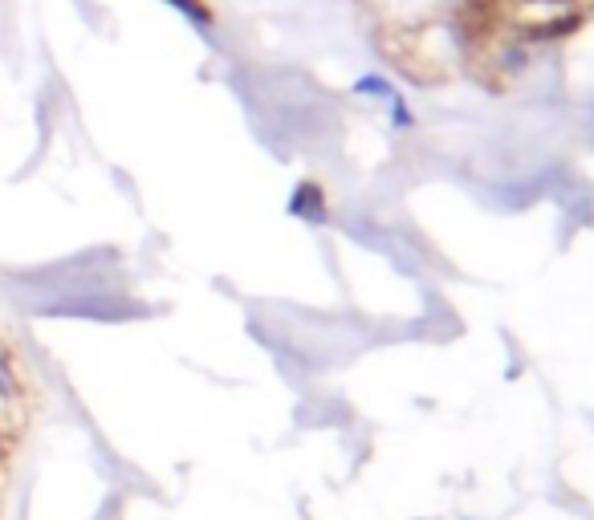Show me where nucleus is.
I'll return each instance as SVG.
<instances>
[{
	"label": "nucleus",
	"instance_id": "1",
	"mask_svg": "<svg viewBox=\"0 0 594 520\" xmlns=\"http://www.w3.org/2000/svg\"><path fill=\"white\" fill-rule=\"evenodd\" d=\"M41 313L49 317H90V321H123L131 313H139L135 305L127 301H118V297H86V293H74V297H53L45 305H37Z\"/></svg>",
	"mask_w": 594,
	"mask_h": 520
},
{
	"label": "nucleus",
	"instance_id": "2",
	"mask_svg": "<svg viewBox=\"0 0 594 520\" xmlns=\"http://www.w3.org/2000/svg\"><path fill=\"white\" fill-rule=\"evenodd\" d=\"M0 395H17V378H13L5 358H0Z\"/></svg>",
	"mask_w": 594,
	"mask_h": 520
}]
</instances>
